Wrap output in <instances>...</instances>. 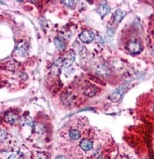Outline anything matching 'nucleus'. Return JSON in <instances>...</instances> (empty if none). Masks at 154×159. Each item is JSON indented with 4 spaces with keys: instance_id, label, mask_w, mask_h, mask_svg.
Masks as SVG:
<instances>
[{
    "instance_id": "nucleus-9",
    "label": "nucleus",
    "mask_w": 154,
    "mask_h": 159,
    "mask_svg": "<svg viewBox=\"0 0 154 159\" xmlns=\"http://www.w3.org/2000/svg\"><path fill=\"white\" fill-rule=\"evenodd\" d=\"M54 44L56 47V48L59 50H63L66 48V43L61 38L56 37L54 39Z\"/></svg>"
},
{
    "instance_id": "nucleus-8",
    "label": "nucleus",
    "mask_w": 154,
    "mask_h": 159,
    "mask_svg": "<svg viewBox=\"0 0 154 159\" xmlns=\"http://www.w3.org/2000/svg\"><path fill=\"white\" fill-rule=\"evenodd\" d=\"M79 145H80L81 148L82 150L87 152V151H90L92 149V148H93V142L91 141H90V140L83 139L80 141Z\"/></svg>"
},
{
    "instance_id": "nucleus-6",
    "label": "nucleus",
    "mask_w": 154,
    "mask_h": 159,
    "mask_svg": "<svg viewBox=\"0 0 154 159\" xmlns=\"http://www.w3.org/2000/svg\"><path fill=\"white\" fill-rule=\"evenodd\" d=\"M4 120L5 121L7 122V123L11 124V125H13V124H15V122L17 121V120H18V117H17L15 114H14L13 113L8 112L5 114Z\"/></svg>"
},
{
    "instance_id": "nucleus-16",
    "label": "nucleus",
    "mask_w": 154,
    "mask_h": 159,
    "mask_svg": "<svg viewBox=\"0 0 154 159\" xmlns=\"http://www.w3.org/2000/svg\"><path fill=\"white\" fill-rule=\"evenodd\" d=\"M6 138H7V134H6V132L4 131V130L1 129V141L2 142L3 141H5Z\"/></svg>"
},
{
    "instance_id": "nucleus-17",
    "label": "nucleus",
    "mask_w": 154,
    "mask_h": 159,
    "mask_svg": "<svg viewBox=\"0 0 154 159\" xmlns=\"http://www.w3.org/2000/svg\"><path fill=\"white\" fill-rule=\"evenodd\" d=\"M26 124L28 125H29V126H31V127L33 126V120L31 119V117H26Z\"/></svg>"
},
{
    "instance_id": "nucleus-1",
    "label": "nucleus",
    "mask_w": 154,
    "mask_h": 159,
    "mask_svg": "<svg viewBox=\"0 0 154 159\" xmlns=\"http://www.w3.org/2000/svg\"><path fill=\"white\" fill-rule=\"evenodd\" d=\"M75 57L76 54L73 50H70L66 52V54L62 58L63 61V66L65 67H69V66H70L73 64V63L74 60H75Z\"/></svg>"
},
{
    "instance_id": "nucleus-12",
    "label": "nucleus",
    "mask_w": 154,
    "mask_h": 159,
    "mask_svg": "<svg viewBox=\"0 0 154 159\" xmlns=\"http://www.w3.org/2000/svg\"><path fill=\"white\" fill-rule=\"evenodd\" d=\"M80 135L81 134L80 133H79V131L76 129L72 130V131H70V132H69V138H70L71 140H73V141H77V140H79V138H80Z\"/></svg>"
},
{
    "instance_id": "nucleus-10",
    "label": "nucleus",
    "mask_w": 154,
    "mask_h": 159,
    "mask_svg": "<svg viewBox=\"0 0 154 159\" xmlns=\"http://www.w3.org/2000/svg\"><path fill=\"white\" fill-rule=\"evenodd\" d=\"M125 14L126 13H125L123 11L120 10V9H118V10L116 11L113 14V17L115 21L117 22V23H119V22L121 21V20L123 19V17H124Z\"/></svg>"
},
{
    "instance_id": "nucleus-14",
    "label": "nucleus",
    "mask_w": 154,
    "mask_h": 159,
    "mask_svg": "<svg viewBox=\"0 0 154 159\" xmlns=\"http://www.w3.org/2000/svg\"><path fill=\"white\" fill-rule=\"evenodd\" d=\"M17 51L19 52V53L21 56H24L26 53V47L25 46V44L22 43L19 44L18 47H17Z\"/></svg>"
},
{
    "instance_id": "nucleus-19",
    "label": "nucleus",
    "mask_w": 154,
    "mask_h": 159,
    "mask_svg": "<svg viewBox=\"0 0 154 159\" xmlns=\"http://www.w3.org/2000/svg\"><path fill=\"white\" fill-rule=\"evenodd\" d=\"M55 159H66V158H65L64 156H63V155H59V156L56 157V158Z\"/></svg>"
},
{
    "instance_id": "nucleus-4",
    "label": "nucleus",
    "mask_w": 154,
    "mask_h": 159,
    "mask_svg": "<svg viewBox=\"0 0 154 159\" xmlns=\"http://www.w3.org/2000/svg\"><path fill=\"white\" fill-rule=\"evenodd\" d=\"M63 66V59L59 58L58 60H55L54 62L53 65L52 66L51 68V72L52 74L54 75H59L60 73H61V70L62 67Z\"/></svg>"
},
{
    "instance_id": "nucleus-11",
    "label": "nucleus",
    "mask_w": 154,
    "mask_h": 159,
    "mask_svg": "<svg viewBox=\"0 0 154 159\" xmlns=\"http://www.w3.org/2000/svg\"><path fill=\"white\" fill-rule=\"evenodd\" d=\"M109 10H110V7L107 4H103L99 7V13L103 18V17H104L109 12Z\"/></svg>"
},
{
    "instance_id": "nucleus-2",
    "label": "nucleus",
    "mask_w": 154,
    "mask_h": 159,
    "mask_svg": "<svg viewBox=\"0 0 154 159\" xmlns=\"http://www.w3.org/2000/svg\"><path fill=\"white\" fill-rule=\"evenodd\" d=\"M126 90V86H122V87H119L118 89L115 90V91L112 92V93L109 96V99L112 101V102H118L119 101L121 98L122 95L123 94V93Z\"/></svg>"
},
{
    "instance_id": "nucleus-20",
    "label": "nucleus",
    "mask_w": 154,
    "mask_h": 159,
    "mask_svg": "<svg viewBox=\"0 0 154 159\" xmlns=\"http://www.w3.org/2000/svg\"><path fill=\"white\" fill-rule=\"evenodd\" d=\"M152 50H153V54H154V46L153 47V49H152Z\"/></svg>"
},
{
    "instance_id": "nucleus-21",
    "label": "nucleus",
    "mask_w": 154,
    "mask_h": 159,
    "mask_svg": "<svg viewBox=\"0 0 154 159\" xmlns=\"http://www.w3.org/2000/svg\"><path fill=\"white\" fill-rule=\"evenodd\" d=\"M153 111H154V106H153Z\"/></svg>"
},
{
    "instance_id": "nucleus-3",
    "label": "nucleus",
    "mask_w": 154,
    "mask_h": 159,
    "mask_svg": "<svg viewBox=\"0 0 154 159\" xmlns=\"http://www.w3.org/2000/svg\"><path fill=\"white\" fill-rule=\"evenodd\" d=\"M94 37V33L91 31H89V30H85V31L82 32L80 33V35H79V39L83 43H90L91 41H93Z\"/></svg>"
},
{
    "instance_id": "nucleus-15",
    "label": "nucleus",
    "mask_w": 154,
    "mask_h": 159,
    "mask_svg": "<svg viewBox=\"0 0 154 159\" xmlns=\"http://www.w3.org/2000/svg\"><path fill=\"white\" fill-rule=\"evenodd\" d=\"M63 3L66 4V6L70 8H73L75 6V1H63Z\"/></svg>"
},
{
    "instance_id": "nucleus-5",
    "label": "nucleus",
    "mask_w": 154,
    "mask_h": 159,
    "mask_svg": "<svg viewBox=\"0 0 154 159\" xmlns=\"http://www.w3.org/2000/svg\"><path fill=\"white\" fill-rule=\"evenodd\" d=\"M127 48L131 53H138L141 51V45L137 41H131L129 43Z\"/></svg>"
},
{
    "instance_id": "nucleus-7",
    "label": "nucleus",
    "mask_w": 154,
    "mask_h": 159,
    "mask_svg": "<svg viewBox=\"0 0 154 159\" xmlns=\"http://www.w3.org/2000/svg\"><path fill=\"white\" fill-rule=\"evenodd\" d=\"M96 87L95 86L90 84V85H87L86 87L84 89V93L85 95H86L87 97H93L94 95H96Z\"/></svg>"
},
{
    "instance_id": "nucleus-13",
    "label": "nucleus",
    "mask_w": 154,
    "mask_h": 159,
    "mask_svg": "<svg viewBox=\"0 0 154 159\" xmlns=\"http://www.w3.org/2000/svg\"><path fill=\"white\" fill-rule=\"evenodd\" d=\"M109 70L105 66H99V68L97 69V73L101 76H105V75H107L109 74Z\"/></svg>"
},
{
    "instance_id": "nucleus-18",
    "label": "nucleus",
    "mask_w": 154,
    "mask_h": 159,
    "mask_svg": "<svg viewBox=\"0 0 154 159\" xmlns=\"http://www.w3.org/2000/svg\"><path fill=\"white\" fill-rule=\"evenodd\" d=\"M8 159H18V158H17L16 155H11L10 156H9V158H8Z\"/></svg>"
}]
</instances>
